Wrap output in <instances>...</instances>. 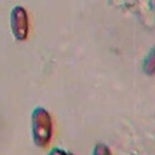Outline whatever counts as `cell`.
Returning a JSON list of instances; mask_svg holds the SVG:
<instances>
[{
  "label": "cell",
  "instance_id": "cell-3",
  "mask_svg": "<svg viewBox=\"0 0 155 155\" xmlns=\"http://www.w3.org/2000/svg\"><path fill=\"white\" fill-rule=\"evenodd\" d=\"M143 71L147 75H155V47H153L143 61Z\"/></svg>",
  "mask_w": 155,
  "mask_h": 155
},
{
  "label": "cell",
  "instance_id": "cell-1",
  "mask_svg": "<svg viewBox=\"0 0 155 155\" xmlns=\"http://www.w3.org/2000/svg\"><path fill=\"white\" fill-rule=\"evenodd\" d=\"M31 134L35 145L39 148H45L51 142L53 134V124L50 113L38 107L31 113Z\"/></svg>",
  "mask_w": 155,
  "mask_h": 155
},
{
  "label": "cell",
  "instance_id": "cell-2",
  "mask_svg": "<svg viewBox=\"0 0 155 155\" xmlns=\"http://www.w3.org/2000/svg\"><path fill=\"white\" fill-rule=\"evenodd\" d=\"M11 30L16 40L24 41L29 33V18L24 7L15 6L11 11Z\"/></svg>",
  "mask_w": 155,
  "mask_h": 155
},
{
  "label": "cell",
  "instance_id": "cell-6",
  "mask_svg": "<svg viewBox=\"0 0 155 155\" xmlns=\"http://www.w3.org/2000/svg\"><path fill=\"white\" fill-rule=\"evenodd\" d=\"M69 155H73V154H69Z\"/></svg>",
  "mask_w": 155,
  "mask_h": 155
},
{
  "label": "cell",
  "instance_id": "cell-4",
  "mask_svg": "<svg viewBox=\"0 0 155 155\" xmlns=\"http://www.w3.org/2000/svg\"><path fill=\"white\" fill-rule=\"evenodd\" d=\"M92 155H111L110 149L108 148L107 144L104 143H97L93 148V153Z\"/></svg>",
  "mask_w": 155,
  "mask_h": 155
},
{
  "label": "cell",
  "instance_id": "cell-5",
  "mask_svg": "<svg viewBox=\"0 0 155 155\" xmlns=\"http://www.w3.org/2000/svg\"><path fill=\"white\" fill-rule=\"evenodd\" d=\"M47 155H69V153H67V151H64L59 148H53Z\"/></svg>",
  "mask_w": 155,
  "mask_h": 155
}]
</instances>
